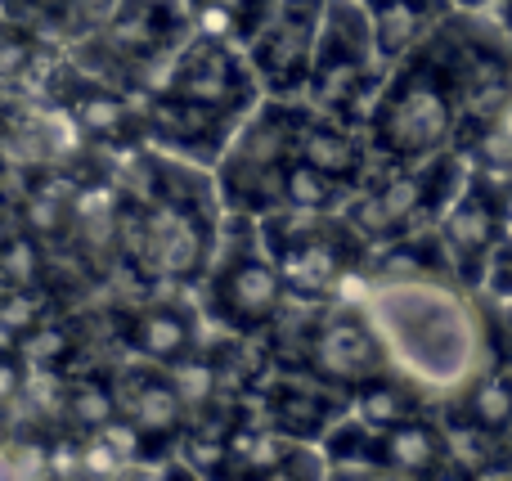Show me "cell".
<instances>
[{"label":"cell","mask_w":512,"mask_h":481,"mask_svg":"<svg viewBox=\"0 0 512 481\" xmlns=\"http://www.w3.org/2000/svg\"><path fill=\"white\" fill-rule=\"evenodd\" d=\"M261 234L270 257L279 261L283 284L301 302H328L351 288V279L364 270L369 243L360 239L342 212H297L274 207L261 216Z\"/></svg>","instance_id":"5"},{"label":"cell","mask_w":512,"mask_h":481,"mask_svg":"<svg viewBox=\"0 0 512 481\" xmlns=\"http://www.w3.org/2000/svg\"><path fill=\"white\" fill-rule=\"evenodd\" d=\"M346 198H351V189H346L342 180L319 171L315 162H306L297 153L288 176H283V203L279 207H297V212H342Z\"/></svg>","instance_id":"21"},{"label":"cell","mask_w":512,"mask_h":481,"mask_svg":"<svg viewBox=\"0 0 512 481\" xmlns=\"http://www.w3.org/2000/svg\"><path fill=\"white\" fill-rule=\"evenodd\" d=\"M297 153L306 162H315L319 171L337 176L346 189H360L373 171L382 167L373 158V144H369V131L360 122H346V117H333V113H319L310 108L306 113V126H301V144Z\"/></svg>","instance_id":"12"},{"label":"cell","mask_w":512,"mask_h":481,"mask_svg":"<svg viewBox=\"0 0 512 481\" xmlns=\"http://www.w3.org/2000/svg\"><path fill=\"white\" fill-rule=\"evenodd\" d=\"M113 324L126 356L135 360H153V365L171 369L185 356L203 351L198 311L185 306L180 297H153V302H140V306H122V311H113Z\"/></svg>","instance_id":"11"},{"label":"cell","mask_w":512,"mask_h":481,"mask_svg":"<svg viewBox=\"0 0 512 481\" xmlns=\"http://www.w3.org/2000/svg\"><path fill=\"white\" fill-rule=\"evenodd\" d=\"M423 396L427 392L414 383V378H405L400 369H387V374H378V378H369V383L355 387L351 392V414L355 419H364L369 428L387 432V428H396V423L423 414L427 410Z\"/></svg>","instance_id":"16"},{"label":"cell","mask_w":512,"mask_h":481,"mask_svg":"<svg viewBox=\"0 0 512 481\" xmlns=\"http://www.w3.org/2000/svg\"><path fill=\"white\" fill-rule=\"evenodd\" d=\"M459 9H481V5H490V0H454Z\"/></svg>","instance_id":"24"},{"label":"cell","mask_w":512,"mask_h":481,"mask_svg":"<svg viewBox=\"0 0 512 481\" xmlns=\"http://www.w3.org/2000/svg\"><path fill=\"white\" fill-rule=\"evenodd\" d=\"M351 297H360L373 315L391 369L414 378L423 392H463L477 378L481 329L459 293L436 279H369L360 270Z\"/></svg>","instance_id":"1"},{"label":"cell","mask_w":512,"mask_h":481,"mask_svg":"<svg viewBox=\"0 0 512 481\" xmlns=\"http://www.w3.org/2000/svg\"><path fill=\"white\" fill-rule=\"evenodd\" d=\"M387 77L391 68L378 54L369 9L360 0H328L324 23H319L315 68H310V86L301 99L310 108H319V113H333L364 126Z\"/></svg>","instance_id":"6"},{"label":"cell","mask_w":512,"mask_h":481,"mask_svg":"<svg viewBox=\"0 0 512 481\" xmlns=\"http://www.w3.org/2000/svg\"><path fill=\"white\" fill-rule=\"evenodd\" d=\"M292 293L283 284L279 261L270 257L261 234V216L225 212L221 248L203 275V311L221 333L234 338H265L288 311Z\"/></svg>","instance_id":"3"},{"label":"cell","mask_w":512,"mask_h":481,"mask_svg":"<svg viewBox=\"0 0 512 481\" xmlns=\"http://www.w3.org/2000/svg\"><path fill=\"white\" fill-rule=\"evenodd\" d=\"M122 419V396H117V365L113 369H86L68 374L63 383V419L59 428H72L81 437L104 432L108 423Z\"/></svg>","instance_id":"15"},{"label":"cell","mask_w":512,"mask_h":481,"mask_svg":"<svg viewBox=\"0 0 512 481\" xmlns=\"http://www.w3.org/2000/svg\"><path fill=\"white\" fill-rule=\"evenodd\" d=\"M328 477H387V459H382V432L369 428L364 419L346 414L324 441Z\"/></svg>","instance_id":"17"},{"label":"cell","mask_w":512,"mask_h":481,"mask_svg":"<svg viewBox=\"0 0 512 481\" xmlns=\"http://www.w3.org/2000/svg\"><path fill=\"white\" fill-rule=\"evenodd\" d=\"M27 374H32V365H27L18 351H0V410L18 405V396H23V387H27Z\"/></svg>","instance_id":"23"},{"label":"cell","mask_w":512,"mask_h":481,"mask_svg":"<svg viewBox=\"0 0 512 481\" xmlns=\"http://www.w3.org/2000/svg\"><path fill=\"white\" fill-rule=\"evenodd\" d=\"M369 9L373 36H378V54L387 68L418 50L436 27V5L441 0H360Z\"/></svg>","instance_id":"14"},{"label":"cell","mask_w":512,"mask_h":481,"mask_svg":"<svg viewBox=\"0 0 512 481\" xmlns=\"http://www.w3.org/2000/svg\"><path fill=\"white\" fill-rule=\"evenodd\" d=\"M499 230V212L486 203L477 185H468L459 198L450 203V212L441 216V234H445V248H450L454 261H468V257H486V248L495 243Z\"/></svg>","instance_id":"18"},{"label":"cell","mask_w":512,"mask_h":481,"mask_svg":"<svg viewBox=\"0 0 512 481\" xmlns=\"http://www.w3.org/2000/svg\"><path fill=\"white\" fill-rule=\"evenodd\" d=\"M382 459H387V477H436L450 468V446H445V423L414 414V419L396 423L382 432Z\"/></svg>","instance_id":"13"},{"label":"cell","mask_w":512,"mask_h":481,"mask_svg":"<svg viewBox=\"0 0 512 481\" xmlns=\"http://www.w3.org/2000/svg\"><path fill=\"white\" fill-rule=\"evenodd\" d=\"M50 261L41 252V239L32 230H18L9 239H0V284L5 288H27V284H45Z\"/></svg>","instance_id":"22"},{"label":"cell","mask_w":512,"mask_h":481,"mask_svg":"<svg viewBox=\"0 0 512 481\" xmlns=\"http://www.w3.org/2000/svg\"><path fill=\"white\" fill-rule=\"evenodd\" d=\"M324 5L328 0H279V9L265 18V27L243 45L265 95H279V99L306 95L315 50H319Z\"/></svg>","instance_id":"8"},{"label":"cell","mask_w":512,"mask_h":481,"mask_svg":"<svg viewBox=\"0 0 512 481\" xmlns=\"http://www.w3.org/2000/svg\"><path fill=\"white\" fill-rule=\"evenodd\" d=\"M310 104L306 99H279L265 95L261 104L243 117L234 140L216 158V189H221L225 212L234 216H265L283 203V176L301 144Z\"/></svg>","instance_id":"4"},{"label":"cell","mask_w":512,"mask_h":481,"mask_svg":"<svg viewBox=\"0 0 512 481\" xmlns=\"http://www.w3.org/2000/svg\"><path fill=\"white\" fill-rule=\"evenodd\" d=\"M158 90L162 95L194 99V104H207V108H221V113H234V117H248L265 99L261 81H256L248 63V50L239 41L198 32V27L167 59V68L158 72L149 95H158Z\"/></svg>","instance_id":"7"},{"label":"cell","mask_w":512,"mask_h":481,"mask_svg":"<svg viewBox=\"0 0 512 481\" xmlns=\"http://www.w3.org/2000/svg\"><path fill=\"white\" fill-rule=\"evenodd\" d=\"M454 414L481 423V428L495 432V437L512 432V369H490V374H477L459 392Z\"/></svg>","instance_id":"20"},{"label":"cell","mask_w":512,"mask_h":481,"mask_svg":"<svg viewBox=\"0 0 512 481\" xmlns=\"http://www.w3.org/2000/svg\"><path fill=\"white\" fill-rule=\"evenodd\" d=\"M279 9V0H189L198 32L225 36V41L248 45L256 32L265 27V18Z\"/></svg>","instance_id":"19"},{"label":"cell","mask_w":512,"mask_h":481,"mask_svg":"<svg viewBox=\"0 0 512 481\" xmlns=\"http://www.w3.org/2000/svg\"><path fill=\"white\" fill-rule=\"evenodd\" d=\"M252 401L274 432L297 441H324L351 414V392L319 383L306 369H270Z\"/></svg>","instance_id":"10"},{"label":"cell","mask_w":512,"mask_h":481,"mask_svg":"<svg viewBox=\"0 0 512 481\" xmlns=\"http://www.w3.org/2000/svg\"><path fill=\"white\" fill-rule=\"evenodd\" d=\"M117 396H122V419L140 432L144 455H176L185 428L194 423V410H189L185 392L176 387L167 365H153V360H135L126 356L117 365ZM135 459V464H140Z\"/></svg>","instance_id":"9"},{"label":"cell","mask_w":512,"mask_h":481,"mask_svg":"<svg viewBox=\"0 0 512 481\" xmlns=\"http://www.w3.org/2000/svg\"><path fill=\"white\" fill-rule=\"evenodd\" d=\"M459 108L463 99L454 59H445L441 45L427 36L409 59L391 68L387 86L364 122L373 158L391 162V167H414V162L436 158L441 149H450Z\"/></svg>","instance_id":"2"}]
</instances>
